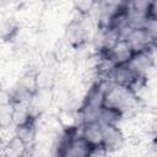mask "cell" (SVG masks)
<instances>
[{
    "label": "cell",
    "mask_w": 157,
    "mask_h": 157,
    "mask_svg": "<svg viewBox=\"0 0 157 157\" xmlns=\"http://www.w3.org/2000/svg\"><path fill=\"white\" fill-rule=\"evenodd\" d=\"M136 103H137V93H135L130 88L110 83L104 92L103 107L117 109L123 114L132 109L136 105Z\"/></svg>",
    "instance_id": "obj_1"
},
{
    "label": "cell",
    "mask_w": 157,
    "mask_h": 157,
    "mask_svg": "<svg viewBox=\"0 0 157 157\" xmlns=\"http://www.w3.org/2000/svg\"><path fill=\"white\" fill-rule=\"evenodd\" d=\"M121 38H124L134 53L153 49L156 42V34L150 32L146 27H136L126 29Z\"/></svg>",
    "instance_id": "obj_2"
},
{
    "label": "cell",
    "mask_w": 157,
    "mask_h": 157,
    "mask_svg": "<svg viewBox=\"0 0 157 157\" xmlns=\"http://www.w3.org/2000/svg\"><path fill=\"white\" fill-rule=\"evenodd\" d=\"M65 38L67 43L74 48L83 47L88 40V31L80 18H74L70 21L65 29Z\"/></svg>",
    "instance_id": "obj_3"
},
{
    "label": "cell",
    "mask_w": 157,
    "mask_h": 157,
    "mask_svg": "<svg viewBox=\"0 0 157 157\" xmlns=\"http://www.w3.org/2000/svg\"><path fill=\"white\" fill-rule=\"evenodd\" d=\"M101 55L105 56L115 67L119 65L128 64L130 61L131 56L134 55V52L130 48V45L128 44V42L124 38H120L112 49H109L105 53H101Z\"/></svg>",
    "instance_id": "obj_4"
},
{
    "label": "cell",
    "mask_w": 157,
    "mask_h": 157,
    "mask_svg": "<svg viewBox=\"0 0 157 157\" xmlns=\"http://www.w3.org/2000/svg\"><path fill=\"white\" fill-rule=\"evenodd\" d=\"M102 126H103V135H102L101 150H103L107 153L118 151L124 144L123 132L118 126H112V125H102Z\"/></svg>",
    "instance_id": "obj_5"
},
{
    "label": "cell",
    "mask_w": 157,
    "mask_h": 157,
    "mask_svg": "<svg viewBox=\"0 0 157 157\" xmlns=\"http://www.w3.org/2000/svg\"><path fill=\"white\" fill-rule=\"evenodd\" d=\"M36 135H37L36 117L29 113L25 119L17 123L15 129V136L28 147L34 142Z\"/></svg>",
    "instance_id": "obj_6"
},
{
    "label": "cell",
    "mask_w": 157,
    "mask_h": 157,
    "mask_svg": "<svg viewBox=\"0 0 157 157\" xmlns=\"http://www.w3.org/2000/svg\"><path fill=\"white\" fill-rule=\"evenodd\" d=\"M94 151L80 135H75L66 144L61 157H91Z\"/></svg>",
    "instance_id": "obj_7"
},
{
    "label": "cell",
    "mask_w": 157,
    "mask_h": 157,
    "mask_svg": "<svg viewBox=\"0 0 157 157\" xmlns=\"http://www.w3.org/2000/svg\"><path fill=\"white\" fill-rule=\"evenodd\" d=\"M102 135H103V126L98 120L90 121L82 124V130L80 136L94 150L101 148L102 145Z\"/></svg>",
    "instance_id": "obj_8"
},
{
    "label": "cell",
    "mask_w": 157,
    "mask_h": 157,
    "mask_svg": "<svg viewBox=\"0 0 157 157\" xmlns=\"http://www.w3.org/2000/svg\"><path fill=\"white\" fill-rule=\"evenodd\" d=\"M129 67L135 71L137 75L141 76H146L148 69L153 65V54H152V49L150 50H144V52H139V53H134V55L131 56L130 61L128 63Z\"/></svg>",
    "instance_id": "obj_9"
},
{
    "label": "cell",
    "mask_w": 157,
    "mask_h": 157,
    "mask_svg": "<svg viewBox=\"0 0 157 157\" xmlns=\"http://www.w3.org/2000/svg\"><path fill=\"white\" fill-rule=\"evenodd\" d=\"M123 113H120L117 109L108 108V107H102L99 115H98V121L102 125H112V126H118V123L123 118Z\"/></svg>",
    "instance_id": "obj_10"
},
{
    "label": "cell",
    "mask_w": 157,
    "mask_h": 157,
    "mask_svg": "<svg viewBox=\"0 0 157 157\" xmlns=\"http://www.w3.org/2000/svg\"><path fill=\"white\" fill-rule=\"evenodd\" d=\"M26 150L27 146L23 142H21L16 136H13L12 140L9 141L7 145L5 146L4 153L5 157H22L26 155Z\"/></svg>",
    "instance_id": "obj_11"
},
{
    "label": "cell",
    "mask_w": 157,
    "mask_h": 157,
    "mask_svg": "<svg viewBox=\"0 0 157 157\" xmlns=\"http://www.w3.org/2000/svg\"><path fill=\"white\" fill-rule=\"evenodd\" d=\"M2 29H0V36L2 37V38H5V39H11L13 36H15V33L17 32V26L16 25H13V23H11V22H5L4 25H2V27H1Z\"/></svg>",
    "instance_id": "obj_12"
},
{
    "label": "cell",
    "mask_w": 157,
    "mask_h": 157,
    "mask_svg": "<svg viewBox=\"0 0 157 157\" xmlns=\"http://www.w3.org/2000/svg\"><path fill=\"white\" fill-rule=\"evenodd\" d=\"M1 128H2V125H1V123H0V131H1Z\"/></svg>",
    "instance_id": "obj_13"
},
{
    "label": "cell",
    "mask_w": 157,
    "mask_h": 157,
    "mask_svg": "<svg viewBox=\"0 0 157 157\" xmlns=\"http://www.w3.org/2000/svg\"><path fill=\"white\" fill-rule=\"evenodd\" d=\"M22 157H28V156H27V155H25V156H22Z\"/></svg>",
    "instance_id": "obj_14"
}]
</instances>
